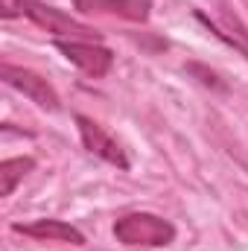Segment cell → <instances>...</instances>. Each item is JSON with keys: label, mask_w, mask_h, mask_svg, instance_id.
<instances>
[{"label": "cell", "mask_w": 248, "mask_h": 251, "mask_svg": "<svg viewBox=\"0 0 248 251\" xmlns=\"http://www.w3.org/2000/svg\"><path fill=\"white\" fill-rule=\"evenodd\" d=\"M0 79H3L9 88L21 91L24 97H29V100H32L38 108H44V111H59V108H62V100H59L56 88H53L44 76H38L35 70H26V67H18V64H12V62H3L0 64Z\"/></svg>", "instance_id": "3957f363"}, {"label": "cell", "mask_w": 248, "mask_h": 251, "mask_svg": "<svg viewBox=\"0 0 248 251\" xmlns=\"http://www.w3.org/2000/svg\"><path fill=\"white\" fill-rule=\"evenodd\" d=\"M114 237L123 246H143V249H167L175 240V225L155 213H125L114 225Z\"/></svg>", "instance_id": "7a4b0ae2"}, {"label": "cell", "mask_w": 248, "mask_h": 251, "mask_svg": "<svg viewBox=\"0 0 248 251\" xmlns=\"http://www.w3.org/2000/svg\"><path fill=\"white\" fill-rule=\"evenodd\" d=\"M187 70H190V73H196V76H201V79H198L201 85H210V88H219V91H225V82H222V79H219L213 70H207V67H201V64H190Z\"/></svg>", "instance_id": "9c48e42d"}, {"label": "cell", "mask_w": 248, "mask_h": 251, "mask_svg": "<svg viewBox=\"0 0 248 251\" xmlns=\"http://www.w3.org/2000/svg\"><path fill=\"white\" fill-rule=\"evenodd\" d=\"M76 126H79L82 143H85V149H88L91 155H97V158H102V161L120 167V170H128V158H125V152L120 149V143L97 123V120H91V117H85V114H76Z\"/></svg>", "instance_id": "5b68a950"}, {"label": "cell", "mask_w": 248, "mask_h": 251, "mask_svg": "<svg viewBox=\"0 0 248 251\" xmlns=\"http://www.w3.org/2000/svg\"><path fill=\"white\" fill-rule=\"evenodd\" d=\"M35 170V158L24 155V158H6L0 164V196H12L18 181H24V176H29Z\"/></svg>", "instance_id": "ba28073f"}, {"label": "cell", "mask_w": 248, "mask_h": 251, "mask_svg": "<svg viewBox=\"0 0 248 251\" xmlns=\"http://www.w3.org/2000/svg\"><path fill=\"white\" fill-rule=\"evenodd\" d=\"M73 6L82 15H111L134 24H146L152 12L149 0H73Z\"/></svg>", "instance_id": "8992f818"}, {"label": "cell", "mask_w": 248, "mask_h": 251, "mask_svg": "<svg viewBox=\"0 0 248 251\" xmlns=\"http://www.w3.org/2000/svg\"><path fill=\"white\" fill-rule=\"evenodd\" d=\"M56 47L67 62H73L82 73L99 79L111 70L114 64V53L108 47H99L94 41H67V38H56Z\"/></svg>", "instance_id": "277c9868"}, {"label": "cell", "mask_w": 248, "mask_h": 251, "mask_svg": "<svg viewBox=\"0 0 248 251\" xmlns=\"http://www.w3.org/2000/svg\"><path fill=\"white\" fill-rule=\"evenodd\" d=\"M15 12L26 15V18H29L32 24H38L41 29H47V32H53V35H62L67 41H97L94 26H88V24H82V21L64 15L62 9L47 6V3H41V0H15V3H12V0H3V15L12 18Z\"/></svg>", "instance_id": "6da1fadb"}, {"label": "cell", "mask_w": 248, "mask_h": 251, "mask_svg": "<svg viewBox=\"0 0 248 251\" xmlns=\"http://www.w3.org/2000/svg\"><path fill=\"white\" fill-rule=\"evenodd\" d=\"M12 231L41 240V243H70V246H85V234L62 219H35V222H15Z\"/></svg>", "instance_id": "52a82bcc"}]
</instances>
